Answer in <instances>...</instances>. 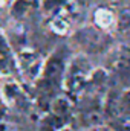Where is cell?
<instances>
[{"instance_id":"6da1fadb","label":"cell","mask_w":130,"mask_h":131,"mask_svg":"<svg viewBox=\"0 0 130 131\" xmlns=\"http://www.w3.org/2000/svg\"><path fill=\"white\" fill-rule=\"evenodd\" d=\"M92 73H94V69H92V66L86 57H83V55L75 57L66 66L64 75H63L61 85H63L64 92L80 95L89 85Z\"/></svg>"},{"instance_id":"7a4b0ae2","label":"cell","mask_w":130,"mask_h":131,"mask_svg":"<svg viewBox=\"0 0 130 131\" xmlns=\"http://www.w3.org/2000/svg\"><path fill=\"white\" fill-rule=\"evenodd\" d=\"M0 96L9 108L18 110V111H28L31 108V99L28 96V93L14 79H6L2 82Z\"/></svg>"},{"instance_id":"3957f363","label":"cell","mask_w":130,"mask_h":131,"mask_svg":"<svg viewBox=\"0 0 130 131\" xmlns=\"http://www.w3.org/2000/svg\"><path fill=\"white\" fill-rule=\"evenodd\" d=\"M15 66L28 82H37L38 78L41 76L44 61L37 52H34L31 49H23L17 53Z\"/></svg>"},{"instance_id":"277c9868","label":"cell","mask_w":130,"mask_h":131,"mask_svg":"<svg viewBox=\"0 0 130 131\" xmlns=\"http://www.w3.org/2000/svg\"><path fill=\"white\" fill-rule=\"evenodd\" d=\"M94 18H95V25H97L98 28H101V29H110L116 23L115 14L110 9H107V8H99V9H97Z\"/></svg>"},{"instance_id":"5b68a950","label":"cell","mask_w":130,"mask_h":131,"mask_svg":"<svg viewBox=\"0 0 130 131\" xmlns=\"http://www.w3.org/2000/svg\"><path fill=\"white\" fill-rule=\"evenodd\" d=\"M113 69L116 72H127L130 70V49L121 47L113 58Z\"/></svg>"},{"instance_id":"8992f818","label":"cell","mask_w":130,"mask_h":131,"mask_svg":"<svg viewBox=\"0 0 130 131\" xmlns=\"http://www.w3.org/2000/svg\"><path fill=\"white\" fill-rule=\"evenodd\" d=\"M51 29L57 34H66L70 29V21H69L66 12H60V14L51 17Z\"/></svg>"},{"instance_id":"52a82bcc","label":"cell","mask_w":130,"mask_h":131,"mask_svg":"<svg viewBox=\"0 0 130 131\" xmlns=\"http://www.w3.org/2000/svg\"><path fill=\"white\" fill-rule=\"evenodd\" d=\"M67 0H43V12L54 17L60 12H64Z\"/></svg>"},{"instance_id":"ba28073f","label":"cell","mask_w":130,"mask_h":131,"mask_svg":"<svg viewBox=\"0 0 130 131\" xmlns=\"http://www.w3.org/2000/svg\"><path fill=\"white\" fill-rule=\"evenodd\" d=\"M31 6H32L31 0H14V3H12V6H11V14H12L14 17H17V18L25 17V15L29 12Z\"/></svg>"},{"instance_id":"9c48e42d","label":"cell","mask_w":130,"mask_h":131,"mask_svg":"<svg viewBox=\"0 0 130 131\" xmlns=\"http://www.w3.org/2000/svg\"><path fill=\"white\" fill-rule=\"evenodd\" d=\"M5 52H11L9 47H8V43L5 41V38L0 35V53H5Z\"/></svg>"},{"instance_id":"30bf717a","label":"cell","mask_w":130,"mask_h":131,"mask_svg":"<svg viewBox=\"0 0 130 131\" xmlns=\"http://www.w3.org/2000/svg\"><path fill=\"white\" fill-rule=\"evenodd\" d=\"M8 2H11V0H0V8H2V6H3V5H6V3H8Z\"/></svg>"},{"instance_id":"8fae6325","label":"cell","mask_w":130,"mask_h":131,"mask_svg":"<svg viewBox=\"0 0 130 131\" xmlns=\"http://www.w3.org/2000/svg\"><path fill=\"white\" fill-rule=\"evenodd\" d=\"M57 131H72L69 127H63V128H60V130H57Z\"/></svg>"},{"instance_id":"7c38bea8","label":"cell","mask_w":130,"mask_h":131,"mask_svg":"<svg viewBox=\"0 0 130 131\" xmlns=\"http://www.w3.org/2000/svg\"><path fill=\"white\" fill-rule=\"evenodd\" d=\"M98 131H103V130H98Z\"/></svg>"}]
</instances>
